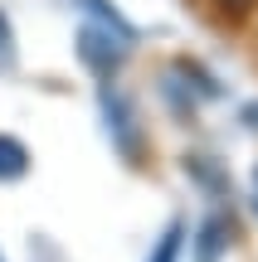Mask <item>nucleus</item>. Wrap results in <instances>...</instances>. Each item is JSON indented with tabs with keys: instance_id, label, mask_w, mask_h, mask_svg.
Returning a JSON list of instances; mask_svg holds the SVG:
<instances>
[{
	"instance_id": "obj_1",
	"label": "nucleus",
	"mask_w": 258,
	"mask_h": 262,
	"mask_svg": "<svg viewBox=\"0 0 258 262\" xmlns=\"http://www.w3.org/2000/svg\"><path fill=\"white\" fill-rule=\"evenodd\" d=\"M97 107H103L107 136H112V146L122 150V160H127V165H142V156H146V136H142V122H136L132 97H127L122 88L112 83V78H103V83H97Z\"/></svg>"
},
{
	"instance_id": "obj_2",
	"label": "nucleus",
	"mask_w": 258,
	"mask_h": 262,
	"mask_svg": "<svg viewBox=\"0 0 258 262\" xmlns=\"http://www.w3.org/2000/svg\"><path fill=\"white\" fill-rule=\"evenodd\" d=\"M127 49L132 44H127L117 29H107V25H83L78 29V58H83L97 78H117V68L127 63Z\"/></svg>"
},
{
	"instance_id": "obj_3",
	"label": "nucleus",
	"mask_w": 258,
	"mask_h": 262,
	"mask_svg": "<svg viewBox=\"0 0 258 262\" xmlns=\"http://www.w3.org/2000/svg\"><path fill=\"white\" fill-rule=\"evenodd\" d=\"M73 5H83L88 15L97 19V25H107V29H117V34H122L127 44H136V29H132V19H127L122 10L112 5V0H73Z\"/></svg>"
},
{
	"instance_id": "obj_4",
	"label": "nucleus",
	"mask_w": 258,
	"mask_h": 262,
	"mask_svg": "<svg viewBox=\"0 0 258 262\" xmlns=\"http://www.w3.org/2000/svg\"><path fill=\"white\" fill-rule=\"evenodd\" d=\"M25 170H29L25 141H15V136H5V131H0V180H19Z\"/></svg>"
},
{
	"instance_id": "obj_5",
	"label": "nucleus",
	"mask_w": 258,
	"mask_h": 262,
	"mask_svg": "<svg viewBox=\"0 0 258 262\" xmlns=\"http://www.w3.org/2000/svg\"><path fill=\"white\" fill-rule=\"evenodd\" d=\"M224 243H229V238H224V219H205L200 238H195V257H200V262H220Z\"/></svg>"
},
{
	"instance_id": "obj_6",
	"label": "nucleus",
	"mask_w": 258,
	"mask_h": 262,
	"mask_svg": "<svg viewBox=\"0 0 258 262\" xmlns=\"http://www.w3.org/2000/svg\"><path fill=\"white\" fill-rule=\"evenodd\" d=\"M181 248H185V224L175 219V224H166L161 243L151 248V262H181Z\"/></svg>"
},
{
	"instance_id": "obj_7",
	"label": "nucleus",
	"mask_w": 258,
	"mask_h": 262,
	"mask_svg": "<svg viewBox=\"0 0 258 262\" xmlns=\"http://www.w3.org/2000/svg\"><path fill=\"white\" fill-rule=\"evenodd\" d=\"M15 63V34H10V19L0 15V73Z\"/></svg>"
},
{
	"instance_id": "obj_8",
	"label": "nucleus",
	"mask_w": 258,
	"mask_h": 262,
	"mask_svg": "<svg viewBox=\"0 0 258 262\" xmlns=\"http://www.w3.org/2000/svg\"><path fill=\"white\" fill-rule=\"evenodd\" d=\"M244 122H249V126L258 131V102H249V107H244Z\"/></svg>"
},
{
	"instance_id": "obj_9",
	"label": "nucleus",
	"mask_w": 258,
	"mask_h": 262,
	"mask_svg": "<svg viewBox=\"0 0 258 262\" xmlns=\"http://www.w3.org/2000/svg\"><path fill=\"white\" fill-rule=\"evenodd\" d=\"M220 5H234V10H244V5H253V0H220Z\"/></svg>"
},
{
	"instance_id": "obj_10",
	"label": "nucleus",
	"mask_w": 258,
	"mask_h": 262,
	"mask_svg": "<svg viewBox=\"0 0 258 262\" xmlns=\"http://www.w3.org/2000/svg\"><path fill=\"white\" fill-rule=\"evenodd\" d=\"M253 209H258V199H253Z\"/></svg>"
},
{
	"instance_id": "obj_11",
	"label": "nucleus",
	"mask_w": 258,
	"mask_h": 262,
	"mask_svg": "<svg viewBox=\"0 0 258 262\" xmlns=\"http://www.w3.org/2000/svg\"><path fill=\"white\" fill-rule=\"evenodd\" d=\"M253 180H258V170H253Z\"/></svg>"
},
{
	"instance_id": "obj_12",
	"label": "nucleus",
	"mask_w": 258,
	"mask_h": 262,
	"mask_svg": "<svg viewBox=\"0 0 258 262\" xmlns=\"http://www.w3.org/2000/svg\"><path fill=\"white\" fill-rule=\"evenodd\" d=\"M0 262H5V257H0Z\"/></svg>"
}]
</instances>
